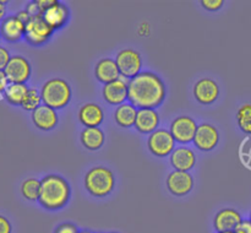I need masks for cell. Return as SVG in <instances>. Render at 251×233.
<instances>
[{
  "label": "cell",
  "mask_w": 251,
  "mask_h": 233,
  "mask_svg": "<svg viewBox=\"0 0 251 233\" xmlns=\"http://www.w3.org/2000/svg\"><path fill=\"white\" fill-rule=\"evenodd\" d=\"M127 101L137 109H156L166 100L163 80L151 71H141L127 82Z\"/></svg>",
  "instance_id": "cell-1"
},
{
  "label": "cell",
  "mask_w": 251,
  "mask_h": 233,
  "mask_svg": "<svg viewBox=\"0 0 251 233\" xmlns=\"http://www.w3.org/2000/svg\"><path fill=\"white\" fill-rule=\"evenodd\" d=\"M11 223L6 217L0 215V233H11Z\"/></svg>",
  "instance_id": "cell-33"
},
{
  "label": "cell",
  "mask_w": 251,
  "mask_h": 233,
  "mask_svg": "<svg viewBox=\"0 0 251 233\" xmlns=\"http://www.w3.org/2000/svg\"><path fill=\"white\" fill-rule=\"evenodd\" d=\"M127 82L129 81H126L124 78L120 76L118 80L103 86V98L107 101V103L112 105H117V107L120 104H124L127 100V93H129Z\"/></svg>",
  "instance_id": "cell-12"
},
{
  "label": "cell",
  "mask_w": 251,
  "mask_h": 233,
  "mask_svg": "<svg viewBox=\"0 0 251 233\" xmlns=\"http://www.w3.org/2000/svg\"><path fill=\"white\" fill-rule=\"evenodd\" d=\"M26 25L17 19L16 15L5 17L0 25V33L7 42H17L25 37Z\"/></svg>",
  "instance_id": "cell-20"
},
{
  "label": "cell",
  "mask_w": 251,
  "mask_h": 233,
  "mask_svg": "<svg viewBox=\"0 0 251 233\" xmlns=\"http://www.w3.org/2000/svg\"><path fill=\"white\" fill-rule=\"evenodd\" d=\"M29 88L26 83H9L4 96L7 102L12 105H21Z\"/></svg>",
  "instance_id": "cell-24"
},
{
  "label": "cell",
  "mask_w": 251,
  "mask_h": 233,
  "mask_svg": "<svg viewBox=\"0 0 251 233\" xmlns=\"http://www.w3.org/2000/svg\"><path fill=\"white\" fill-rule=\"evenodd\" d=\"M235 233H251V221L243 220L235 228Z\"/></svg>",
  "instance_id": "cell-32"
},
{
  "label": "cell",
  "mask_w": 251,
  "mask_h": 233,
  "mask_svg": "<svg viewBox=\"0 0 251 233\" xmlns=\"http://www.w3.org/2000/svg\"><path fill=\"white\" fill-rule=\"evenodd\" d=\"M110 233H118V232H110Z\"/></svg>",
  "instance_id": "cell-40"
},
{
  "label": "cell",
  "mask_w": 251,
  "mask_h": 233,
  "mask_svg": "<svg viewBox=\"0 0 251 233\" xmlns=\"http://www.w3.org/2000/svg\"><path fill=\"white\" fill-rule=\"evenodd\" d=\"M104 119L102 107L97 103H85L78 110V120L85 128H98Z\"/></svg>",
  "instance_id": "cell-18"
},
{
  "label": "cell",
  "mask_w": 251,
  "mask_h": 233,
  "mask_svg": "<svg viewBox=\"0 0 251 233\" xmlns=\"http://www.w3.org/2000/svg\"><path fill=\"white\" fill-rule=\"evenodd\" d=\"M54 233H81L80 230L77 228V226H75L74 223L65 222L59 225L58 227L55 228Z\"/></svg>",
  "instance_id": "cell-28"
},
{
  "label": "cell",
  "mask_w": 251,
  "mask_h": 233,
  "mask_svg": "<svg viewBox=\"0 0 251 233\" xmlns=\"http://www.w3.org/2000/svg\"><path fill=\"white\" fill-rule=\"evenodd\" d=\"M42 103L43 102H42L41 92H38V90H36V88H29L26 97H25L24 102H22L21 107L24 108L25 110L33 112V110L37 109Z\"/></svg>",
  "instance_id": "cell-27"
},
{
  "label": "cell",
  "mask_w": 251,
  "mask_h": 233,
  "mask_svg": "<svg viewBox=\"0 0 251 233\" xmlns=\"http://www.w3.org/2000/svg\"><path fill=\"white\" fill-rule=\"evenodd\" d=\"M201 4L208 11H217L223 6L225 1L223 0H202Z\"/></svg>",
  "instance_id": "cell-29"
},
{
  "label": "cell",
  "mask_w": 251,
  "mask_h": 233,
  "mask_svg": "<svg viewBox=\"0 0 251 233\" xmlns=\"http://www.w3.org/2000/svg\"><path fill=\"white\" fill-rule=\"evenodd\" d=\"M10 59H11V56H10L9 51L6 48H4V47L0 46V71L5 70L6 65L9 64Z\"/></svg>",
  "instance_id": "cell-31"
},
{
  "label": "cell",
  "mask_w": 251,
  "mask_h": 233,
  "mask_svg": "<svg viewBox=\"0 0 251 233\" xmlns=\"http://www.w3.org/2000/svg\"><path fill=\"white\" fill-rule=\"evenodd\" d=\"M32 122L38 129L48 131L58 125L59 117L55 109L46 104H41L32 112Z\"/></svg>",
  "instance_id": "cell-14"
},
{
  "label": "cell",
  "mask_w": 251,
  "mask_h": 233,
  "mask_svg": "<svg viewBox=\"0 0 251 233\" xmlns=\"http://www.w3.org/2000/svg\"><path fill=\"white\" fill-rule=\"evenodd\" d=\"M196 163V155L190 147L179 146L174 149L171 155V164L174 171L189 172Z\"/></svg>",
  "instance_id": "cell-16"
},
{
  "label": "cell",
  "mask_w": 251,
  "mask_h": 233,
  "mask_svg": "<svg viewBox=\"0 0 251 233\" xmlns=\"http://www.w3.org/2000/svg\"><path fill=\"white\" fill-rule=\"evenodd\" d=\"M198 123L195 119L188 115H181L176 118L171 124V134L173 135L176 142L181 145H186L194 141L196 130H198Z\"/></svg>",
  "instance_id": "cell-8"
},
{
  "label": "cell",
  "mask_w": 251,
  "mask_h": 233,
  "mask_svg": "<svg viewBox=\"0 0 251 233\" xmlns=\"http://www.w3.org/2000/svg\"><path fill=\"white\" fill-rule=\"evenodd\" d=\"M54 29L44 21L42 16L31 17L25 28V39L31 46H42L53 34Z\"/></svg>",
  "instance_id": "cell-6"
},
{
  "label": "cell",
  "mask_w": 251,
  "mask_h": 233,
  "mask_svg": "<svg viewBox=\"0 0 251 233\" xmlns=\"http://www.w3.org/2000/svg\"><path fill=\"white\" fill-rule=\"evenodd\" d=\"M194 96L201 104H212L220 96V86L212 78H201L194 86Z\"/></svg>",
  "instance_id": "cell-13"
},
{
  "label": "cell",
  "mask_w": 251,
  "mask_h": 233,
  "mask_svg": "<svg viewBox=\"0 0 251 233\" xmlns=\"http://www.w3.org/2000/svg\"><path fill=\"white\" fill-rule=\"evenodd\" d=\"M9 80H7L6 75H5L4 71H0V93H4L5 90L9 86Z\"/></svg>",
  "instance_id": "cell-35"
},
{
  "label": "cell",
  "mask_w": 251,
  "mask_h": 233,
  "mask_svg": "<svg viewBox=\"0 0 251 233\" xmlns=\"http://www.w3.org/2000/svg\"><path fill=\"white\" fill-rule=\"evenodd\" d=\"M217 233H235V231H226V232H217Z\"/></svg>",
  "instance_id": "cell-38"
},
{
  "label": "cell",
  "mask_w": 251,
  "mask_h": 233,
  "mask_svg": "<svg viewBox=\"0 0 251 233\" xmlns=\"http://www.w3.org/2000/svg\"><path fill=\"white\" fill-rule=\"evenodd\" d=\"M167 188L173 195L184 196L194 188V178L189 172L173 171L167 177Z\"/></svg>",
  "instance_id": "cell-11"
},
{
  "label": "cell",
  "mask_w": 251,
  "mask_h": 233,
  "mask_svg": "<svg viewBox=\"0 0 251 233\" xmlns=\"http://www.w3.org/2000/svg\"><path fill=\"white\" fill-rule=\"evenodd\" d=\"M137 108L134 107L131 103H124L118 105L114 112V119L117 124L122 128L134 127L136 122Z\"/></svg>",
  "instance_id": "cell-23"
},
{
  "label": "cell",
  "mask_w": 251,
  "mask_h": 233,
  "mask_svg": "<svg viewBox=\"0 0 251 233\" xmlns=\"http://www.w3.org/2000/svg\"><path fill=\"white\" fill-rule=\"evenodd\" d=\"M95 75L100 82L107 83L113 82L120 78V71L117 65V61L110 58H103L96 64Z\"/></svg>",
  "instance_id": "cell-19"
},
{
  "label": "cell",
  "mask_w": 251,
  "mask_h": 233,
  "mask_svg": "<svg viewBox=\"0 0 251 233\" xmlns=\"http://www.w3.org/2000/svg\"><path fill=\"white\" fill-rule=\"evenodd\" d=\"M147 146L154 156L166 157L172 155L176 149V140L168 130L157 129L149 136Z\"/></svg>",
  "instance_id": "cell-7"
},
{
  "label": "cell",
  "mask_w": 251,
  "mask_h": 233,
  "mask_svg": "<svg viewBox=\"0 0 251 233\" xmlns=\"http://www.w3.org/2000/svg\"><path fill=\"white\" fill-rule=\"evenodd\" d=\"M41 97L43 104L55 110L60 109L70 102L71 87L68 81L63 80V78H50L42 86Z\"/></svg>",
  "instance_id": "cell-4"
},
{
  "label": "cell",
  "mask_w": 251,
  "mask_h": 233,
  "mask_svg": "<svg viewBox=\"0 0 251 233\" xmlns=\"http://www.w3.org/2000/svg\"><path fill=\"white\" fill-rule=\"evenodd\" d=\"M237 122L243 131L251 134V103H245L238 109Z\"/></svg>",
  "instance_id": "cell-26"
},
{
  "label": "cell",
  "mask_w": 251,
  "mask_h": 233,
  "mask_svg": "<svg viewBox=\"0 0 251 233\" xmlns=\"http://www.w3.org/2000/svg\"><path fill=\"white\" fill-rule=\"evenodd\" d=\"M117 65L119 68L120 76L126 78H132L141 73L142 58L140 53L135 49L126 48L117 54Z\"/></svg>",
  "instance_id": "cell-5"
},
{
  "label": "cell",
  "mask_w": 251,
  "mask_h": 233,
  "mask_svg": "<svg viewBox=\"0 0 251 233\" xmlns=\"http://www.w3.org/2000/svg\"><path fill=\"white\" fill-rule=\"evenodd\" d=\"M26 11L28 12L31 17H37V16H43V10L41 9L37 1H32L27 5Z\"/></svg>",
  "instance_id": "cell-30"
},
{
  "label": "cell",
  "mask_w": 251,
  "mask_h": 233,
  "mask_svg": "<svg viewBox=\"0 0 251 233\" xmlns=\"http://www.w3.org/2000/svg\"><path fill=\"white\" fill-rule=\"evenodd\" d=\"M243 218L242 215L234 208H222L216 213L213 218V227L217 232H226V231H235L239 226Z\"/></svg>",
  "instance_id": "cell-15"
},
{
  "label": "cell",
  "mask_w": 251,
  "mask_h": 233,
  "mask_svg": "<svg viewBox=\"0 0 251 233\" xmlns=\"http://www.w3.org/2000/svg\"><path fill=\"white\" fill-rule=\"evenodd\" d=\"M37 4L41 6V9L43 10V12L46 11L47 9H49L50 6H53L54 4H56L58 2V0H36Z\"/></svg>",
  "instance_id": "cell-34"
},
{
  "label": "cell",
  "mask_w": 251,
  "mask_h": 233,
  "mask_svg": "<svg viewBox=\"0 0 251 233\" xmlns=\"http://www.w3.org/2000/svg\"><path fill=\"white\" fill-rule=\"evenodd\" d=\"M70 193V185L63 177L48 174L41 181V195L38 201L47 210H59L68 204Z\"/></svg>",
  "instance_id": "cell-2"
},
{
  "label": "cell",
  "mask_w": 251,
  "mask_h": 233,
  "mask_svg": "<svg viewBox=\"0 0 251 233\" xmlns=\"http://www.w3.org/2000/svg\"><path fill=\"white\" fill-rule=\"evenodd\" d=\"M16 16H17V19H19L20 21H22V22H24L25 25H26L27 22L29 21V19H31V16H29V14H28V12L26 11V10H24V11H20V12H17V14H16Z\"/></svg>",
  "instance_id": "cell-36"
},
{
  "label": "cell",
  "mask_w": 251,
  "mask_h": 233,
  "mask_svg": "<svg viewBox=\"0 0 251 233\" xmlns=\"http://www.w3.org/2000/svg\"><path fill=\"white\" fill-rule=\"evenodd\" d=\"M31 64L22 55H14L10 59L4 73L10 83H26L31 78Z\"/></svg>",
  "instance_id": "cell-9"
},
{
  "label": "cell",
  "mask_w": 251,
  "mask_h": 233,
  "mask_svg": "<svg viewBox=\"0 0 251 233\" xmlns=\"http://www.w3.org/2000/svg\"><path fill=\"white\" fill-rule=\"evenodd\" d=\"M250 221H251V212H250Z\"/></svg>",
  "instance_id": "cell-39"
},
{
  "label": "cell",
  "mask_w": 251,
  "mask_h": 233,
  "mask_svg": "<svg viewBox=\"0 0 251 233\" xmlns=\"http://www.w3.org/2000/svg\"><path fill=\"white\" fill-rule=\"evenodd\" d=\"M69 9L65 4L58 1L43 12V19L53 29L61 28L69 21Z\"/></svg>",
  "instance_id": "cell-21"
},
{
  "label": "cell",
  "mask_w": 251,
  "mask_h": 233,
  "mask_svg": "<svg viewBox=\"0 0 251 233\" xmlns=\"http://www.w3.org/2000/svg\"><path fill=\"white\" fill-rule=\"evenodd\" d=\"M220 141V134L215 125L210 123H201L196 130L194 144L201 151H211L215 149Z\"/></svg>",
  "instance_id": "cell-10"
},
{
  "label": "cell",
  "mask_w": 251,
  "mask_h": 233,
  "mask_svg": "<svg viewBox=\"0 0 251 233\" xmlns=\"http://www.w3.org/2000/svg\"><path fill=\"white\" fill-rule=\"evenodd\" d=\"M159 125V115L156 109L145 108V109L137 110L136 122L134 127L141 134H150L156 131Z\"/></svg>",
  "instance_id": "cell-17"
},
{
  "label": "cell",
  "mask_w": 251,
  "mask_h": 233,
  "mask_svg": "<svg viewBox=\"0 0 251 233\" xmlns=\"http://www.w3.org/2000/svg\"><path fill=\"white\" fill-rule=\"evenodd\" d=\"M21 193L28 201L39 200L41 195V181L36 178H28L22 183Z\"/></svg>",
  "instance_id": "cell-25"
},
{
  "label": "cell",
  "mask_w": 251,
  "mask_h": 233,
  "mask_svg": "<svg viewBox=\"0 0 251 233\" xmlns=\"http://www.w3.org/2000/svg\"><path fill=\"white\" fill-rule=\"evenodd\" d=\"M5 15H6V6L4 1H0V22L5 19Z\"/></svg>",
  "instance_id": "cell-37"
},
{
  "label": "cell",
  "mask_w": 251,
  "mask_h": 233,
  "mask_svg": "<svg viewBox=\"0 0 251 233\" xmlns=\"http://www.w3.org/2000/svg\"><path fill=\"white\" fill-rule=\"evenodd\" d=\"M104 132L100 128H85L81 132V144L91 151L100 149L104 144Z\"/></svg>",
  "instance_id": "cell-22"
},
{
  "label": "cell",
  "mask_w": 251,
  "mask_h": 233,
  "mask_svg": "<svg viewBox=\"0 0 251 233\" xmlns=\"http://www.w3.org/2000/svg\"><path fill=\"white\" fill-rule=\"evenodd\" d=\"M115 185V178L109 168L97 166L91 168L85 176V188L91 195L103 198L109 195Z\"/></svg>",
  "instance_id": "cell-3"
},
{
  "label": "cell",
  "mask_w": 251,
  "mask_h": 233,
  "mask_svg": "<svg viewBox=\"0 0 251 233\" xmlns=\"http://www.w3.org/2000/svg\"><path fill=\"white\" fill-rule=\"evenodd\" d=\"M0 38H1V33H0Z\"/></svg>",
  "instance_id": "cell-41"
}]
</instances>
